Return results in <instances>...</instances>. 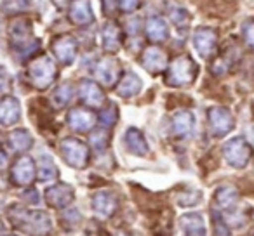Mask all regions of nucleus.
Returning a JSON list of instances; mask_svg holds the SVG:
<instances>
[{
  "label": "nucleus",
  "mask_w": 254,
  "mask_h": 236,
  "mask_svg": "<svg viewBox=\"0 0 254 236\" xmlns=\"http://www.w3.org/2000/svg\"><path fill=\"white\" fill-rule=\"evenodd\" d=\"M9 217H11V222H14L19 229L33 236L49 235L51 228H53L49 214L42 210H25L21 207H12L9 210Z\"/></svg>",
  "instance_id": "f257e3e1"
},
{
  "label": "nucleus",
  "mask_w": 254,
  "mask_h": 236,
  "mask_svg": "<svg viewBox=\"0 0 254 236\" xmlns=\"http://www.w3.org/2000/svg\"><path fill=\"white\" fill-rule=\"evenodd\" d=\"M197 64L190 56H180L171 63L167 71V84L174 87H183L195 80L197 77Z\"/></svg>",
  "instance_id": "f03ea898"
},
{
  "label": "nucleus",
  "mask_w": 254,
  "mask_h": 236,
  "mask_svg": "<svg viewBox=\"0 0 254 236\" xmlns=\"http://www.w3.org/2000/svg\"><path fill=\"white\" fill-rule=\"evenodd\" d=\"M28 78L37 89H47L56 78V64L49 56L33 59L28 66Z\"/></svg>",
  "instance_id": "7ed1b4c3"
},
{
  "label": "nucleus",
  "mask_w": 254,
  "mask_h": 236,
  "mask_svg": "<svg viewBox=\"0 0 254 236\" xmlns=\"http://www.w3.org/2000/svg\"><path fill=\"white\" fill-rule=\"evenodd\" d=\"M223 155L230 167L242 169L249 163L251 156H253V148L244 138H233L223 146Z\"/></svg>",
  "instance_id": "20e7f679"
},
{
  "label": "nucleus",
  "mask_w": 254,
  "mask_h": 236,
  "mask_svg": "<svg viewBox=\"0 0 254 236\" xmlns=\"http://www.w3.org/2000/svg\"><path fill=\"white\" fill-rule=\"evenodd\" d=\"M61 155H63L64 162L68 165L75 167V169H84L89 162V148L87 144L75 138H66L61 141Z\"/></svg>",
  "instance_id": "39448f33"
},
{
  "label": "nucleus",
  "mask_w": 254,
  "mask_h": 236,
  "mask_svg": "<svg viewBox=\"0 0 254 236\" xmlns=\"http://www.w3.org/2000/svg\"><path fill=\"white\" fill-rule=\"evenodd\" d=\"M218 46V35L211 28H197L193 33V47L198 52V56L209 59L216 52Z\"/></svg>",
  "instance_id": "423d86ee"
},
{
  "label": "nucleus",
  "mask_w": 254,
  "mask_h": 236,
  "mask_svg": "<svg viewBox=\"0 0 254 236\" xmlns=\"http://www.w3.org/2000/svg\"><path fill=\"white\" fill-rule=\"evenodd\" d=\"M209 125H211V132L216 138H223L233 129L235 122H233L232 113L226 108H211L209 111Z\"/></svg>",
  "instance_id": "0eeeda50"
},
{
  "label": "nucleus",
  "mask_w": 254,
  "mask_h": 236,
  "mask_svg": "<svg viewBox=\"0 0 254 236\" xmlns=\"http://www.w3.org/2000/svg\"><path fill=\"white\" fill-rule=\"evenodd\" d=\"M94 75L105 87H113L120 77V64L115 57H103L94 68Z\"/></svg>",
  "instance_id": "6e6552de"
},
{
  "label": "nucleus",
  "mask_w": 254,
  "mask_h": 236,
  "mask_svg": "<svg viewBox=\"0 0 254 236\" xmlns=\"http://www.w3.org/2000/svg\"><path fill=\"white\" fill-rule=\"evenodd\" d=\"M78 44L75 37L71 35H61L53 42V52L58 57L61 64H71L77 57Z\"/></svg>",
  "instance_id": "1a4fd4ad"
},
{
  "label": "nucleus",
  "mask_w": 254,
  "mask_h": 236,
  "mask_svg": "<svg viewBox=\"0 0 254 236\" xmlns=\"http://www.w3.org/2000/svg\"><path fill=\"white\" fill-rule=\"evenodd\" d=\"M11 177L16 184L19 186H26L33 181L35 177V163L30 156H21V158L16 160V163L12 165Z\"/></svg>",
  "instance_id": "9d476101"
},
{
  "label": "nucleus",
  "mask_w": 254,
  "mask_h": 236,
  "mask_svg": "<svg viewBox=\"0 0 254 236\" xmlns=\"http://www.w3.org/2000/svg\"><path fill=\"white\" fill-rule=\"evenodd\" d=\"M70 21L77 26H87L94 21V14L91 9V0H71L70 4Z\"/></svg>",
  "instance_id": "9b49d317"
},
{
  "label": "nucleus",
  "mask_w": 254,
  "mask_h": 236,
  "mask_svg": "<svg viewBox=\"0 0 254 236\" xmlns=\"http://www.w3.org/2000/svg\"><path fill=\"white\" fill-rule=\"evenodd\" d=\"M75 194L71 186L68 184H54L51 186L49 189L46 191V200L51 207H56V208H63L68 207V205L73 201Z\"/></svg>",
  "instance_id": "f8f14e48"
},
{
  "label": "nucleus",
  "mask_w": 254,
  "mask_h": 236,
  "mask_svg": "<svg viewBox=\"0 0 254 236\" xmlns=\"http://www.w3.org/2000/svg\"><path fill=\"white\" fill-rule=\"evenodd\" d=\"M21 118V104L16 97L7 95L0 101V125L9 127V125H14Z\"/></svg>",
  "instance_id": "ddd939ff"
},
{
  "label": "nucleus",
  "mask_w": 254,
  "mask_h": 236,
  "mask_svg": "<svg viewBox=\"0 0 254 236\" xmlns=\"http://www.w3.org/2000/svg\"><path fill=\"white\" fill-rule=\"evenodd\" d=\"M68 125L77 132H87L96 125V115L89 109L75 108L68 113Z\"/></svg>",
  "instance_id": "4468645a"
},
{
  "label": "nucleus",
  "mask_w": 254,
  "mask_h": 236,
  "mask_svg": "<svg viewBox=\"0 0 254 236\" xmlns=\"http://www.w3.org/2000/svg\"><path fill=\"white\" fill-rule=\"evenodd\" d=\"M101 46L108 52H117L122 46V30L115 21H106L101 28Z\"/></svg>",
  "instance_id": "2eb2a0df"
},
{
  "label": "nucleus",
  "mask_w": 254,
  "mask_h": 236,
  "mask_svg": "<svg viewBox=\"0 0 254 236\" xmlns=\"http://www.w3.org/2000/svg\"><path fill=\"white\" fill-rule=\"evenodd\" d=\"M195 127V118L191 115V111L187 109H181L173 115V120H171V131L176 138H188V136L193 132Z\"/></svg>",
  "instance_id": "dca6fc26"
},
{
  "label": "nucleus",
  "mask_w": 254,
  "mask_h": 236,
  "mask_svg": "<svg viewBox=\"0 0 254 236\" xmlns=\"http://www.w3.org/2000/svg\"><path fill=\"white\" fill-rule=\"evenodd\" d=\"M141 63L150 73H160V71H164L167 68V56L162 49L152 46L145 49Z\"/></svg>",
  "instance_id": "f3484780"
},
{
  "label": "nucleus",
  "mask_w": 254,
  "mask_h": 236,
  "mask_svg": "<svg viewBox=\"0 0 254 236\" xmlns=\"http://www.w3.org/2000/svg\"><path fill=\"white\" fill-rule=\"evenodd\" d=\"M78 94L80 99L91 108H99L105 102V94H103L101 87L92 80H82L80 87H78Z\"/></svg>",
  "instance_id": "a211bd4d"
},
{
  "label": "nucleus",
  "mask_w": 254,
  "mask_h": 236,
  "mask_svg": "<svg viewBox=\"0 0 254 236\" xmlns=\"http://www.w3.org/2000/svg\"><path fill=\"white\" fill-rule=\"evenodd\" d=\"M92 208L101 217H110L117 208V198L110 191H99L92 198Z\"/></svg>",
  "instance_id": "6ab92c4d"
},
{
  "label": "nucleus",
  "mask_w": 254,
  "mask_h": 236,
  "mask_svg": "<svg viewBox=\"0 0 254 236\" xmlns=\"http://www.w3.org/2000/svg\"><path fill=\"white\" fill-rule=\"evenodd\" d=\"M145 33L148 37V40L160 44L164 40H167V37H169V26H167L166 19L159 18V16H153V18L146 19Z\"/></svg>",
  "instance_id": "aec40b11"
},
{
  "label": "nucleus",
  "mask_w": 254,
  "mask_h": 236,
  "mask_svg": "<svg viewBox=\"0 0 254 236\" xmlns=\"http://www.w3.org/2000/svg\"><path fill=\"white\" fill-rule=\"evenodd\" d=\"M124 142H126L127 149L131 153L138 156H145L148 153V144H146L145 136L141 134V131L131 127L126 131V136H124Z\"/></svg>",
  "instance_id": "412c9836"
},
{
  "label": "nucleus",
  "mask_w": 254,
  "mask_h": 236,
  "mask_svg": "<svg viewBox=\"0 0 254 236\" xmlns=\"http://www.w3.org/2000/svg\"><path fill=\"white\" fill-rule=\"evenodd\" d=\"M239 57H240L239 47L237 46H226L225 49H223V52L218 56V59L214 61V64H212V73H216V75L226 73V71L230 70V66H232Z\"/></svg>",
  "instance_id": "4be33fe9"
},
{
  "label": "nucleus",
  "mask_w": 254,
  "mask_h": 236,
  "mask_svg": "<svg viewBox=\"0 0 254 236\" xmlns=\"http://www.w3.org/2000/svg\"><path fill=\"white\" fill-rule=\"evenodd\" d=\"M139 91H141V78L132 71L124 75L122 80L119 82V87H117V94L122 97H132Z\"/></svg>",
  "instance_id": "5701e85b"
},
{
  "label": "nucleus",
  "mask_w": 254,
  "mask_h": 236,
  "mask_svg": "<svg viewBox=\"0 0 254 236\" xmlns=\"http://www.w3.org/2000/svg\"><path fill=\"white\" fill-rule=\"evenodd\" d=\"M181 228L188 236H202L205 233L202 215L198 214H188L181 217Z\"/></svg>",
  "instance_id": "b1692460"
},
{
  "label": "nucleus",
  "mask_w": 254,
  "mask_h": 236,
  "mask_svg": "<svg viewBox=\"0 0 254 236\" xmlns=\"http://www.w3.org/2000/svg\"><path fill=\"white\" fill-rule=\"evenodd\" d=\"M9 144H11V148L14 149V151L23 153V151H26V149L32 148L33 138L30 136L28 131L18 129V131H14L11 136H9Z\"/></svg>",
  "instance_id": "393cba45"
},
{
  "label": "nucleus",
  "mask_w": 254,
  "mask_h": 236,
  "mask_svg": "<svg viewBox=\"0 0 254 236\" xmlns=\"http://www.w3.org/2000/svg\"><path fill=\"white\" fill-rule=\"evenodd\" d=\"M237 198H239V193L235 191V188L232 186H223L216 191L214 194V201H216V207L219 208H232L235 205Z\"/></svg>",
  "instance_id": "a878e982"
},
{
  "label": "nucleus",
  "mask_w": 254,
  "mask_h": 236,
  "mask_svg": "<svg viewBox=\"0 0 254 236\" xmlns=\"http://www.w3.org/2000/svg\"><path fill=\"white\" fill-rule=\"evenodd\" d=\"M58 177V169L54 165L53 158L49 155H42L39 158V179L40 181H53Z\"/></svg>",
  "instance_id": "bb28decb"
},
{
  "label": "nucleus",
  "mask_w": 254,
  "mask_h": 236,
  "mask_svg": "<svg viewBox=\"0 0 254 236\" xmlns=\"http://www.w3.org/2000/svg\"><path fill=\"white\" fill-rule=\"evenodd\" d=\"M73 97V89H71L70 84H63L54 91L53 94V102L58 106V108H64L68 102Z\"/></svg>",
  "instance_id": "cd10ccee"
},
{
  "label": "nucleus",
  "mask_w": 254,
  "mask_h": 236,
  "mask_svg": "<svg viewBox=\"0 0 254 236\" xmlns=\"http://www.w3.org/2000/svg\"><path fill=\"white\" fill-rule=\"evenodd\" d=\"M171 21L178 28V32H185V28L188 26V21H190L188 11L183 7H173L171 9Z\"/></svg>",
  "instance_id": "c85d7f7f"
},
{
  "label": "nucleus",
  "mask_w": 254,
  "mask_h": 236,
  "mask_svg": "<svg viewBox=\"0 0 254 236\" xmlns=\"http://www.w3.org/2000/svg\"><path fill=\"white\" fill-rule=\"evenodd\" d=\"M2 7L4 11L18 14V12H25L26 9L32 7V0H2Z\"/></svg>",
  "instance_id": "c756f323"
},
{
  "label": "nucleus",
  "mask_w": 254,
  "mask_h": 236,
  "mask_svg": "<svg viewBox=\"0 0 254 236\" xmlns=\"http://www.w3.org/2000/svg\"><path fill=\"white\" fill-rule=\"evenodd\" d=\"M89 142H91V146L96 151H103V149H106V146H108V134H106V131L99 129V131L92 132Z\"/></svg>",
  "instance_id": "7c9ffc66"
},
{
  "label": "nucleus",
  "mask_w": 254,
  "mask_h": 236,
  "mask_svg": "<svg viewBox=\"0 0 254 236\" xmlns=\"http://www.w3.org/2000/svg\"><path fill=\"white\" fill-rule=\"evenodd\" d=\"M242 37L246 40V44L254 50V21L253 19H247L242 25Z\"/></svg>",
  "instance_id": "2f4dec72"
},
{
  "label": "nucleus",
  "mask_w": 254,
  "mask_h": 236,
  "mask_svg": "<svg viewBox=\"0 0 254 236\" xmlns=\"http://www.w3.org/2000/svg\"><path fill=\"white\" fill-rule=\"evenodd\" d=\"M117 116H119V113H117V108L113 104H110L106 109H103L101 122L105 124V127H112V125L117 122Z\"/></svg>",
  "instance_id": "473e14b6"
},
{
  "label": "nucleus",
  "mask_w": 254,
  "mask_h": 236,
  "mask_svg": "<svg viewBox=\"0 0 254 236\" xmlns=\"http://www.w3.org/2000/svg\"><path fill=\"white\" fill-rule=\"evenodd\" d=\"M117 5L122 12L129 14V12L138 11L139 5H141V0H117Z\"/></svg>",
  "instance_id": "72a5a7b5"
},
{
  "label": "nucleus",
  "mask_w": 254,
  "mask_h": 236,
  "mask_svg": "<svg viewBox=\"0 0 254 236\" xmlns=\"http://www.w3.org/2000/svg\"><path fill=\"white\" fill-rule=\"evenodd\" d=\"M101 7H103V11H105L106 16H112L113 11L117 9V0H103Z\"/></svg>",
  "instance_id": "f704fd0d"
},
{
  "label": "nucleus",
  "mask_w": 254,
  "mask_h": 236,
  "mask_svg": "<svg viewBox=\"0 0 254 236\" xmlns=\"http://www.w3.org/2000/svg\"><path fill=\"white\" fill-rule=\"evenodd\" d=\"M9 87V80H7V73H5L4 68H0V92H5Z\"/></svg>",
  "instance_id": "c9c22d12"
},
{
  "label": "nucleus",
  "mask_w": 254,
  "mask_h": 236,
  "mask_svg": "<svg viewBox=\"0 0 254 236\" xmlns=\"http://www.w3.org/2000/svg\"><path fill=\"white\" fill-rule=\"evenodd\" d=\"M25 198H26V201H30L32 205H37L39 203V193H37L35 189H28L25 193Z\"/></svg>",
  "instance_id": "e433bc0d"
},
{
  "label": "nucleus",
  "mask_w": 254,
  "mask_h": 236,
  "mask_svg": "<svg viewBox=\"0 0 254 236\" xmlns=\"http://www.w3.org/2000/svg\"><path fill=\"white\" fill-rule=\"evenodd\" d=\"M5 163H7V155H5L4 151H0V169H2Z\"/></svg>",
  "instance_id": "4c0bfd02"
},
{
  "label": "nucleus",
  "mask_w": 254,
  "mask_h": 236,
  "mask_svg": "<svg viewBox=\"0 0 254 236\" xmlns=\"http://www.w3.org/2000/svg\"><path fill=\"white\" fill-rule=\"evenodd\" d=\"M53 2L58 5V7H63V5H64V2H66V0H53Z\"/></svg>",
  "instance_id": "58836bf2"
},
{
  "label": "nucleus",
  "mask_w": 254,
  "mask_h": 236,
  "mask_svg": "<svg viewBox=\"0 0 254 236\" xmlns=\"http://www.w3.org/2000/svg\"><path fill=\"white\" fill-rule=\"evenodd\" d=\"M5 233V228H4V224H2V221H0V236L4 235Z\"/></svg>",
  "instance_id": "ea45409f"
},
{
  "label": "nucleus",
  "mask_w": 254,
  "mask_h": 236,
  "mask_svg": "<svg viewBox=\"0 0 254 236\" xmlns=\"http://www.w3.org/2000/svg\"><path fill=\"white\" fill-rule=\"evenodd\" d=\"M117 236H131V235H129V233H124V231H119V233H117Z\"/></svg>",
  "instance_id": "a19ab883"
},
{
  "label": "nucleus",
  "mask_w": 254,
  "mask_h": 236,
  "mask_svg": "<svg viewBox=\"0 0 254 236\" xmlns=\"http://www.w3.org/2000/svg\"><path fill=\"white\" fill-rule=\"evenodd\" d=\"M7 236H18V235H7Z\"/></svg>",
  "instance_id": "79ce46f5"
}]
</instances>
